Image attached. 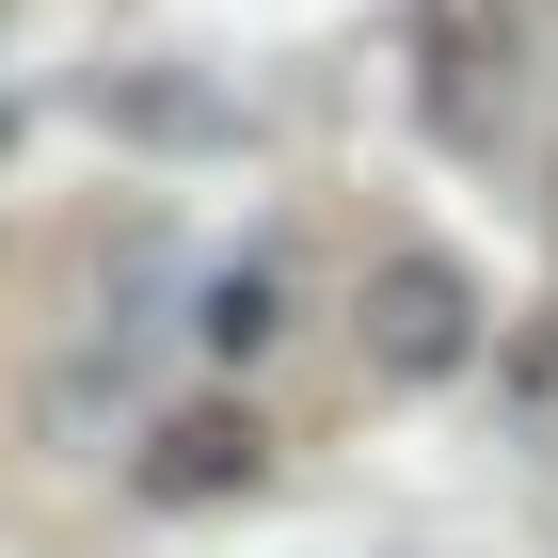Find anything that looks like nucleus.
Listing matches in <instances>:
<instances>
[{
    "mask_svg": "<svg viewBox=\"0 0 558 558\" xmlns=\"http://www.w3.org/2000/svg\"><path fill=\"white\" fill-rule=\"evenodd\" d=\"M511 64H526V16H511V0H415V96L447 112V129H495Z\"/></svg>",
    "mask_w": 558,
    "mask_h": 558,
    "instance_id": "f257e3e1",
    "label": "nucleus"
},
{
    "mask_svg": "<svg viewBox=\"0 0 558 558\" xmlns=\"http://www.w3.org/2000/svg\"><path fill=\"white\" fill-rule=\"evenodd\" d=\"M463 351H478V288L447 256H384L367 271V367L415 384V367H463Z\"/></svg>",
    "mask_w": 558,
    "mask_h": 558,
    "instance_id": "f03ea898",
    "label": "nucleus"
},
{
    "mask_svg": "<svg viewBox=\"0 0 558 558\" xmlns=\"http://www.w3.org/2000/svg\"><path fill=\"white\" fill-rule=\"evenodd\" d=\"M271 478V430L240 415V399H208V415H175L160 447H144V495L160 511H208V495H256Z\"/></svg>",
    "mask_w": 558,
    "mask_h": 558,
    "instance_id": "7ed1b4c3",
    "label": "nucleus"
},
{
    "mask_svg": "<svg viewBox=\"0 0 558 558\" xmlns=\"http://www.w3.org/2000/svg\"><path fill=\"white\" fill-rule=\"evenodd\" d=\"M271 303H288V288H271V271H223L192 336H208V351H256V336H271Z\"/></svg>",
    "mask_w": 558,
    "mask_h": 558,
    "instance_id": "20e7f679",
    "label": "nucleus"
}]
</instances>
